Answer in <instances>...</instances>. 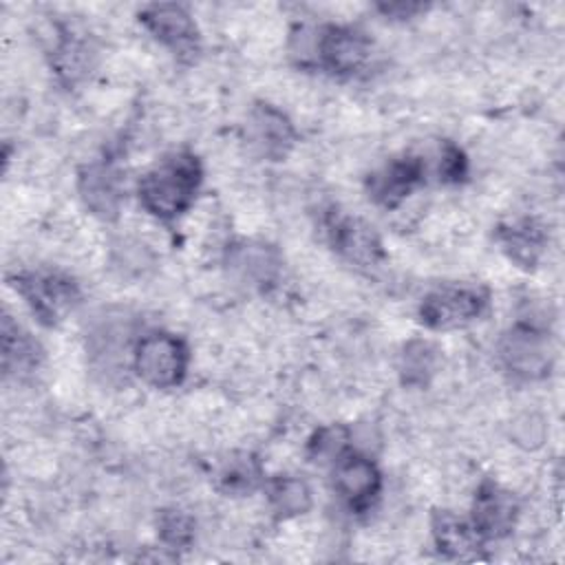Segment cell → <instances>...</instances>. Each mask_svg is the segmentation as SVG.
Instances as JSON below:
<instances>
[{"label": "cell", "mask_w": 565, "mask_h": 565, "mask_svg": "<svg viewBox=\"0 0 565 565\" xmlns=\"http://www.w3.org/2000/svg\"><path fill=\"white\" fill-rule=\"evenodd\" d=\"M327 232L335 252L355 265H375L382 258V241L377 232L358 216L331 214Z\"/></svg>", "instance_id": "cell-11"}, {"label": "cell", "mask_w": 565, "mask_h": 565, "mask_svg": "<svg viewBox=\"0 0 565 565\" xmlns=\"http://www.w3.org/2000/svg\"><path fill=\"white\" fill-rule=\"evenodd\" d=\"M230 269L252 287H267L276 280L280 260L278 254L263 243H238L227 254Z\"/></svg>", "instance_id": "cell-15"}, {"label": "cell", "mask_w": 565, "mask_h": 565, "mask_svg": "<svg viewBox=\"0 0 565 565\" xmlns=\"http://www.w3.org/2000/svg\"><path fill=\"white\" fill-rule=\"evenodd\" d=\"M433 541L439 554L446 558L475 561L481 556L486 539L475 530L472 523L441 510L433 516Z\"/></svg>", "instance_id": "cell-14"}, {"label": "cell", "mask_w": 565, "mask_h": 565, "mask_svg": "<svg viewBox=\"0 0 565 565\" xmlns=\"http://www.w3.org/2000/svg\"><path fill=\"white\" fill-rule=\"evenodd\" d=\"M188 347L168 331H150L135 347L132 364L137 375L154 388H172L181 384L188 371Z\"/></svg>", "instance_id": "cell-3"}, {"label": "cell", "mask_w": 565, "mask_h": 565, "mask_svg": "<svg viewBox=\"0 0 565 565\" xmlns=\"http://www.w3.org/2000/svg\"><path fill=\"white\" fill-rule=\"evenodd\" d=\"M159 534L168 545L183 547L194 536V523L188 514H183L179 510H168L159 519Z\"/></svg>", "instance_id": "cell-22"}, {"label": "cell", "mask_w": 565, "mask_h": 565, "mask_svg": "<svg viewBox=\"0 0 565 565\" xmlns=\"http://www.w3.org/2000/svg\"><path fill=\"white\" fill-rule=\"evenodd\" d=\"M216 481H218V488L227 494H247L260 481V466L247 452L232 455L221 463Z\"/></svg>", "instance_id": "cell-19"}, {"label": "cell", "mask_w": 565, "mask_h": 565, "mask_svg": "<svg viewBox=\"0 0 565 565\" xmlns=\"http://www.w3.org/2000/svg\"><path fill=\"white\" fill-rule=\"evenodd\" d=\"M316 62L331 73H353L364 66L371 44L364 33L349 26H324L313 33L311 46Z\"/></svg>", "instance_id": "cell-6"}, {"label": "cell", "mask_w": 565, "mask_h": 565, "mask_svg": "<svg viewBox=\"0 0 565 565\" xmlns=\"http://www.w3.org/2000/svg\"><path fill=\"white\" fill-rule=\"evenodd\" d=\"M245 137L249 148L269 161L287 157L294 146L296 132L282 110L269 104H256L245 119Z\"/></svg>", "instance_id": "cell-7"}, {"label": "cell", "mask_w": 565, "mask_h": 565, "mask_svg": "<svg viewBox=\"0 0 565 565\" xmlns=\"http://www.w3.org/2000/svg\"><path fill=\"white\" fill-rule=\"evenodd\" d=\"M437 369V349L426 340H411L399 358V373L404 384L424 386Z\"/></svg>", "instance_id": "cell-20"}, {"label": "cell", "mask_w": 565, "mask_h": 565, "mask_svg": "<svg viewBox=\"0 0 565 565\" xmlns=\"http://www.w3.org/2000/svg\"><path fill=\"white\" fill-rule=\"evenodd\" d=\"M333 486L351 510L362 512L380 494L382 475L373 459L349 450L333 463Z\"/></svg>", "instance_id": "cell-8"}, {"label": "cell", "mask_w": 565, "mask_h": 565, "mask_svg": "<svg viewBox=\"0 0 565 565\" xmlns=\"http://www.w3.org/2000/svg\"><path fill=\"white\" fill-rule=\"evenodd\" d=\"M344 452H349V435L342 426H329L318 430L311 439V457L318 461H338Z\"/></svg>", "instance_id": "cell-21"}, {"label": "cell", "mask_w": 565, "mask_h": 565, "mask_svg": "<svg viewBox=\"0 0 565 565\" xmlns=\"http://www.w3.org/2000/svg\"><path fill=\"white\" fill-rule=\"evenodd\" d=\"M519 516V503L499 483L486 481L475 494L472 525L483 539H501L512 532Z\"/></svg>", "instance_id": "cell-10"}, {"label": "cell", "mask_w": 565, "mask_h": 565, "mask_svg": "<svg viewBox=\"0 0 565 565\" xmlns=\"http://www.w3.org/2000/svg\"><path fill=\"white\" fill-rule=\"evenodd\" d=\"M516 444L525 446V448H536L541 446L543 437H545V426L543 419H539L536 415H521L514 422V430H512Z\"/></svg>", "instance_id": "cell-23"}, {"label": "cell", "mask_w": 565, "mask_h": 565, "mask_svg": "<svg viewBox=\"0 0 565 565\" xmlns=\"http://www.w3.org/2000/svg\"><path fill=\"white\" fill-rule=\"evenodd\" d=\"M466 172V159L461 154V150L452 143H446L439 152V174L446 181H459Z\"/></svg>", "instance_id": "cell-24"}, {"label": "cell", "mask_w": 565, "mask_h": 565, "mask_svg": "<svg viewBox=\"0 0 565 565\" xmlns=\"http://www.w3.org/2000/svg\"><path fill=\"white\" fill-rule=\"evenodd\" d=\"M424 181V163L419 157L404 154L388 161L382 170L371 174L369 192L371 196L384 205L395 207L399 205L419 183Z\"/></svg>", "instance_id": "cell-12"}, {"label": "cell", "mask_w": 565, "mask_h": 565, "mask_svg": "<svg viewBox=\"0 0 565 565\" xmlns=\"http://www.w3.org/2000/svg\"><path fill=\"white\" fill-rule=\"evenodd\" d=\"M143 26L159 40L163 46L174 51L177 55H188L196 51L199 31L194 18L181 4H150L141 11Z\"/></svg>", "instance_id": "cell-9"}, {"label": "cell", "mask_w": 565, "mask_h": 565, "mask_svg": "<svg viewBox=\"0 0 565 565\" xmlns=\"http://www.w3.org/2000/svg\"><path fill=\"white\" fill-rule=\"evenodd\" d=\"M499 355L503 366L519 380H541L552 366L547 333L534 324L512 327L499 344Z\"/></svg>", "instance_id": "cell-5"}, {"label": "cell", "mask_w": 565, "mask_h": 565, "mask_svg": "<svg viewBox=\"0 0 565 565\" xmlns=\"http://www.w3.org/2000/svg\"><path fill=\"white\" fill-rule=\"evenodd\" d=\"M40 347L20 324H15L9 316L2 318V366L4 373L24 375L33 371L40 362Z\"/></svg>", "instance_id": "cell-17"}, {"label": "cell", "mask_w": 565, "mask_h": 565, "mask_svg": "<svg viewBox=\"0 0 565 565\" xmlns=\"http://www.w3.org/2000/svg\"><path fill=\"white\" fill-rule=\"evenodd\" d=\"M13 289L44 324L62 322L79 302L77 282L55 269H31L11 276Z\"/></svg>", "instance_id": "cell-2"}, {"label": "cell", "mask_w": 565, "mask_h": 565, "mask_svg": "<svg viewBox=\"0 0 565 565\" xmlns=\"http://www.w3.org/2000/svg\"><path fill=\"white\" fill-rule=\"evenodd\" d=\"M201 177V163L192 152H172L139 179V203L148 214L172 221L194 203Z\"/></svg>", "instance_id": "cell-1"}, {"label": "cell", "mask_w": 565, "mask_h": 565, "mask_svg": "<svg viewBox=\"0 0 565 565\" xmlns=\"http://www.w3.org/2000/svg\"><path fill=\"white\" fill-rule=\"evenodd\" d=\"M488 305V294L475 285H444L419 305V320L435 331H450L475 322Z\"/></svg>", "instance_id": "cell-4"}, {"label": "cell", "mask_w": 565, "mask_h": 565, "mask_svg": "<svg viewBox=\"0 0 565 565\" xmlns=\"http://www.w3.org/2000/svg\"><path fill=\"white\" fill-rule=\"evenodd\" d=\"M545 230L532 218H523L508 227H501L499 241L508 256L521 267H532L545 249Z\"/></svg>", "instance_id": "cell-16"}, {"label": "cell", "mask_w": 565, "mask_h": 565, "mask_svg": "<svg viewBox=\"0 0 565 565\" xmlns=\"http://www.w3.org/2000/svg\"><path fill=\"white\" fill-rule=\"evenodd\" d=\"M269 505L280 519L300 516L311 508V490L298 477H276L269 483Z\"/></svg>", "instance_id": "cell-18"}, {"label": "cell", "mask_w": 565, "mask_h": 565, "mask_svg": "<svg viewBox=\"0 0 565 565\" xmlns=\"http://www.w3.org/2000/svg\"><path fill=\"white\" fill-rule=\"evenodd\" d=\"M79 196L99 218H115L121 207V179L108 163H93L79 174Z\"/></svg>", "instance_id": "cell-13"}]
</instances>
